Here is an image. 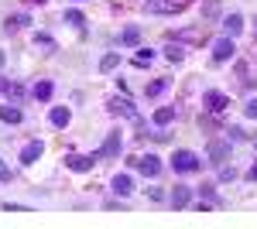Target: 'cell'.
Segmentation results:
<instances>
[{"mask_svg": "<svg viewBox=\"0 0 257 229\" xmlns=\"http://www.w3.org/2000/svg\"><path fill=\"white\" fill-rule=\"evenodd\" d=\"M106 113H110V116H127V120H138V110H134V103H131L127 96H113V99L106 103Z\"/></svg>", "mask_w": 257, "mask_h": 229, "instance_id": "obj_1", "label": "cell"}, {"mask_svg": "<svg viewBox=\"0 0 257 229\" xmlns=\"http://www.w3.org/2000/svg\"><path fill=\"white\" fill-rule=\"evenodd\" d=\"M206 157H209V164H226V161H230V140L213 137L209 147H206Z\"/></svg>", "mask_w": 257, "mask_h": 229, "instance_id": "obj_2", "label": "cell"}, {"mask_svg": "<svg viewBox=\"0 0 257 229\" xmlns=\"http://www.w3.org/2000/svg\"><path fill=\"white\" fill-rule=\"evenodd\" d=\"M131 164L138 168L144 178H158L161 174V157H155V154H144V157H131Z\"/></svg>", "mask_w": 257, "mask_h": 229, "instance_id": "obj_3", "label": "cell"}, {"mask_svg": "<svg viewBox=\"0 0 257 229\" xmlns=\"http://www.w3.org/2000/svg\"><path fill=\"white\" fill-rule=\"evenodd\" d=\"M120 151H123V137H120V130H110L99 154H93V157H120Z\"/></svg>", "mask_w": 257, "mask_h": 229, "instance_id": "obj_4", "label": "cell"}, {"mask_svg": "<svg viewBox=\"0 0 257 229\" xmlns=\"http://www.w3.org/2000/svg\"><path fill=\"white\" fill-rule=\"evenodd\" d=\"M202 103H206V110H209V113H223V110L230 106V96L219 93V89H209V93L202 96Z\"/></svg>", "mask_w": 257, "mask_h": 229, "instance_id": "obj_5", "label": "cell"}, {"mask_svg": "<svg viewBox=\"0 0 257 229\" xmlns=\"http://www.w3.org/2000/svg\"><path fill=\"white\" fill-rule=\"evenodd\" d=\"M172 168H175V171H199V157L192 151H175Z\"/></svg>", "mask_w": 257, "mask_h": 229, "instance_id": "obj_6", "label": "cell"}, {"mask_svg": "<svg viewBox=\"0 0 257 229\" xmlns=\"http://www.w3.org/2000/svg\"><path fill=\"white\" fill-rule=\"evenodd\" d=\"M144 11L148 14H175V11H182V4H175V0H144Z\"/></svg>", "mask_w": 257, "mask_h": 229, "instance_id": "obj_7", "label": "cell"}, {"mask_svg": "<svg viewBox=\"0 0 257 229\" xmlns=\"http://www.w3.org/2000/svg\"><path fill=\"white\" fill-rule=\"evenodd\" d=\"M237 55V48H233V38H219L213 45V62H230V58Z\"/></svg>", "mask_w": 257, "mask_h": 229, "instance_id": "obj_8", "label": "cell"}, {"mask_svg": "<svg viewBox=\"0 0 257 229\" xmlns=\"http://www.w3.org/2000/svg\"><path fill=\"white\" fill-rule=\"evenodd\" d=\"M41 154H45V144H41V140H31V144H24V151H21V164H35Z\"/></svg>", "mask_w": 257, "mask_h": 229, "instance_id": "obj_9", "label": "cell"}, {"mask_svg": "<svg viewBox=\"0 0 257 229\" xmlns=\"http://www.w3.org/2000/svg\"><path fill=\"white\" fill-rule=\"evenodd\" d=\"M168 202H172L175 209H185V205L192 202V188H189V185H175V188H172V198H168Z\"/></svg>", "mask_w": 257, "mask_h": 229, "instance_id": "obj_10", "label": "cell"}, {"mask_svg": "<svg viewBox=\"0 0 257 229\" xmlns=\"http://www.w3.org/2000/svg\"><path fill=\"white\" fill-rule=\"evenodd\" d=\"M93 161H96V157H86V154H69V157H65V164H69L72 171H89Z\"/></svg>", "mask_w": 257, "mask_h": 229, "instance_id": "obj_11", "label": "cell"}, {"mask_svg": "<svg viewBox=\"0 0 257 229\" xmlns=\"http://www.w3.org/2000/svg\"><path fill=\"white\" fill-rule=\"evenodd\" d=\"M223 31H226V38H237L240 31H243V18H240V14H230V18H223Z\"/></svg>", "mask_w": 257, "mask_h": 229, "instance_id": "obj_12", "label": "cell"}, {"mask_svg": "<svg viewBox=\"0 0 257 229\" xmlns=\"http://www.w3.org/2000/svg\"><path fill=\"white\" fill-rule=\"evenodd\" d=\"M113 191H117L120 198H123V195H131V191H134V181H131V174H117V178H113Z\"/></svg>", "mask_w": 257, "mask_h": 229, "instance_id": "obj_13", "label": "cell"}, {"mask_svg": "<svg viewBox=\"0 0 257 229\" xmlns=\"http://www.w3.org/2000/svg\"><path fill=\"white\" fill-rule=\"evenodd\" d=\"M31 96H35V99H41V103H48V99H52V82H48V79H41V82H35V89H31Z\"/></svg>", "mask_w": 257, "mask_h": 229, "instance_id": "obj_14", "label": "cell"}, {"mask_svg": "<svg viewBox=\"0 0 257 229\" xmlns=\"http://www.w3.org/2000/svg\"><path fill=\"white\" fill-rule=\"evenodd\" d=\"M175 106H161V110H155V123H158V127H168V123H172V120H175Z\"/></svg>", "mask_w": 257, "mask_h": 229, "instance_id": "obj_15", "label": "cell"}, {"mask_svg": "<svg viewBox=\"0 0 257 229\" xmlns=\"http://www.w3.org/2000/svg\"><path fill=\"white\" fill-rule=\"evenodd\" d=\"M117 65H120V52H110V55L99 58V72H113Z\"/></svg>", "mask_w": 257, "mask_h": 229, "instance_id": "obj_16", "label": "cell"}, {"mask_svg": "<svg viewBox=\"0 0 257 229\" xmlns=\"http://www.w3.org/2000/svg\"><path fill=\"white\" fill-rule=\"evenodd\" d=\"M219 18V0H202V21H216Z\"/></svg>", "mask_w": 257, "mask_h": 229, "instance_id": "obj_17", "label": "cell"}, {"mask_svg": "<svg viewBox=\"0 0 257 229\" xmlns=\"http://www.w3.org/2000/svg\"><path fill=\"white\" fill-rule=\"evenodd\" d=\"M138 41H141V28H134V24H131V28H123L120 45H127V48H131V45H138Z\"/></svg>", "mask_w": 257, "mask_h": 229, "instance_id": "obj_18", "label": "cell"}, {"mask_svg": "<svg viewBox=\"0 0 257 229\" xmlns=\"http://www.w3.org/2000/svg\"><path fill=\"white\" fill-rule=\"evenodd\" d=\"M69 120H72V113H69L65 106H55V110H52V123H55V127H69Z\"/></svg>", "mask_w": 257, "mask_h": 229, "instance_id": "obj_19", "label": "cell"}, {"mask_svg": "<svg viewBox=\"0 0 257 229\" xmlns=\"http://www.w3.org/2000/svg\"><path fill=\"white\" fill-rule=\"evenodd\" d=\"M0 120L4 123H21V110L18 106H0Z\"/></svg>", "mask_w": 257, "mask_h": 229, "instance_id": "obj_20", "label": "cell"}, {"mask_svg": "<svg viewBox=\"0 0 257 229\" xmlns=\"http://www.w3.org/2000/svg\"><path fill=\"white\" fill-rule=\"evenodd\" d=\"M21 24H31V18H28V14H18V18H7V21H4V31L11 35V31H18Z\"/></svg>", "mask_w": 257, "mask_h": 229, "instance_id": "obj_21", "label": "cell"}, {"mask_svg": "<svg viewBox=\"0 0 257 229\" xmlns=\"http://www.w3.org/2000/svg\"><path fill=\"white\" fill-rule=\"evenodd\" d=\"M165 55H168V62H182V58H185V48H182V45H168Z\"/></svg>", "mask_w": 257, "mask_h": 229, "instance_id": "obj_22", "label": "cell"}, {"mask_svg": "<svg viewBox=\"0 0 257 229\" xmlns=\"http://www.w3.org/2000/svg\"><path fill=\"white\" fill-rule=\"evenodd\" d=\"M65 24H72V28H82V24H86L82 11H65Z\"/></svg>", "mask_w": 257, "mask_h": 229, "instance_id": "obj_23", "label": "cell"}, {"mask_svg": "<svg viewBox=\"0 0 257 229\" xmlns=\"http://www.w3.org/2000/svg\"><path fill=\"white\" fill-rule=\"evenodd\" d=\"M165 89H168V82H165V79H155V82L148 86V96H161Z\"/></svg>", "mask_w": 257, "mask_h": 229, "instance_id": "obj_24", "label": "cell"}, {"mask_svg": "<svg viewBox=\"0 0 257 229\" xmlns=\"http://www.w3.org/2000/svg\"><path fill=\"white\" fill-rule=\"evenodd\" d=\"M151 58H155V52H151V48H141V52H138V58H134V65H148Z\"/></svg>", "mask_w": 257, "mask_h": 229, "instance_id": "obj_25", "label": "cell"}, {"mask_svg": "<svg viewBox=\"0 0 257 229\" xmlns=\"http://www.w3.org/2000/svg\"><path fill=\"white\" fill-rule=\"evenodd\" d=\"M35 45H41V48H48V52H55V41L48 38V35H38V38H35Z\"/></svg>", "mask_w": 257, "mask_h": 229, "instance_id": "obj_26", "label": "cell"}, {"mask_svg": "<svg viewBox=\"0 0 257 229\" xmlns=\"http://www.w3.org/2000/svg\"><path fill=\"white\" fill-rule=\"evenodd\" d=\"M219 178H223V181H233L237 171H233V168H226V164H219Z\"/></svg>", "mask_w": 257, "mask_h": 229, "instance_id": "obj_27", "label": "cell"}, {"mask_svg": "<svg viewBox=\"0 0 257 229\" xmlns=\"http://www.w3.org/2000/svg\"><path fill=\"white\" fill-rule=\"evenodd\" d=\"M243 113L250 116V120H257V99H247V106H243Z\"/></svg>", "mask_w": 257, "mask_h": 229, "instance_id": "obj_28", "label": "cell"}, {"mask_svg": "<svg viewBox=\"0 0 257 229\" xmlns=\"http://www.w3.org/2000/svg\"><path fill=\"white\" fill-rule=\"evenodd\" d=\"M0 181H11V168L4 164V157H0Z\"/></svg>", "mask_w": 257, "mask_h": 229, "instance_id": "obj_29", "label": "cell"}, {"mask_svg": "<svg viewBox=\"0 0 257 229\" xmlns=\"http://www.w3.org/2000/svg\"><path fill=\"white\" fill-rule=\"evenodd\" d=\"M148 195H151L155 202H161V198H165V191H161V188H148Z\"/></svg>", "mask_w": 257, "mask_h": 229, "instance_id": "obj_30", "label": "cell"}, {"mask_svg": "<svg viewBox=\"0 0 257 229\" xmlns=\"http://www.w3.org/2000/svg\"><path fill=\"white\" fill-rule=\"evenodd\" d=\"M11 89H14V86H11V82H7V79L0 76V93H7V96H11Z\"/></svg>", "mask_w": 257, "mask_h": 229, "instance_id": "obj_31", "label": "cell"}, {"mask_svg": "<svg viewBox=\"0 0 257 229\" xmlns=\"http://www.w3.org/2000/svg\"><path fill=\"white\" fill-rule=\"evenodd\" d=\"M247 178H250V181H257V164L250 168V171H247Z\"/></svg>", "mask_w": 257, "mask_h": 229, "instance_id": "obj_32", "label": "cell"}, {"mask_svg": "<svg viewBox=\"0 0 257 229\" xmlns=\"http://www.w3.org/2000/svg\"><path fill=\"white\" fill-rule=\"evenodd\" d=\"M4 62H7V55H4V52H0V69H4Z\"/></svg>", "mask_w": 257, "mask_h": 229, "instance_id": "obj_33", "label": "cell"}, {"mask_svg": "<svg viewBox=\"0 0 257 229\" xmlns=\"http://www.w3.org/2000/svg\"><path fill=\"white\" fill-rule=\"evenodd\" d=\"M254 38H257V35H254Z\"/></svg>", "mask_w": 257, "mask_h": 229, "instance_id": "obj_34", "label": "cell"}]
</instances>
